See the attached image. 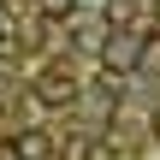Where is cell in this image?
I'll return each mask as SVG.
<instances>
[{
    "label": "cell",
    "mask_w": 160,
    "mask_h": 160,
    "mask_svg": "<svg viewBox=\"0 0 160 160\" xmlns=\"http://www.w3.org/2000/svg\"><path fill=\"white\" fill-rule=\"evenodd\" d=\"M142 48H148V36H137V30H107L101 65H107V71H137V65H142Z\"/></svg>",
    "instance_id": "6da1fadb"
},
{
    "label": "cell",
    "mask_w": 160,
    "mask_h": 160,
    "mask_svg": "<svg viewBox=\"0 0 160 160\" xmlns=\"http://www.w3.org/2000/svg\"><path fill=\"white\" fill-rule=\"evenodd\" d=\"M6 154H12V160H53V154H59V142H53L42 125H24V131H12Z\"/></svg>",
    "instance_id": "3957f363"
},
{
    "label": "cell",
    "mask_w": 160,
    "mask_h": 160,
    "mask_svg": "<svg viewBox=\"0 0 160 160\" xmlns=\"http://www.w3.org/2000/svg\"><path fill=\"white\" fill-rule=\"evenodd\" d=\"M59 160H101V148H95L89 131H71V137L59 142Z\"/></svg>",
    "instance_id": "277c9868"
},
{
    "label": "cell",
    "mask_w": 160,
    "mask_h": 160,
    "mask_svg": "<svg viewBox=\"0 0 160 160\" xmlns=\"http://www.w3.org/2000/svg\"><path fill=\"white\" fill-rule=\"evenodd\" d=\"M48 18H77V0H42Z\"/></svg>",
    "instance_id": "5b68a950"
},
{
    "label": "cell",
    "mask_w": 160,
    "mask_h": 160,
    "mask_svg": "<svg viewBox=\"0 0 160 160\" xmlns=\"http://www.w3.org/2000/svg\"><path fill=\"white\" fill-rule=\"evenodd\" d=\"M71 101H77V77H71L65 65H48V71L36 77V107L53 113V107H71Z\"/></svg>",
    "instance_id": "7a4b0ae2"
},
{
    "label": "cell",
    "mask_w": 160,
    "mask_h": 160,
    "mask_svg": "<svg viewBox=\"0 0 160 160\" xmlns=\"http://www.w3.org/2000/svg\"><path fill=\"white\" fill-rule=\"evenodd\" d=\"M148 131H154V142H160V113H154V119H148Z\"/></svg>",
    "instance_id": "8992f818"
},
{
    "label": "cell",
    "mask_w": 160,
    "mask_h": 160,
    "mask_svg": "<svg viewBox=\"0 0 160 160\" xmlns=\"http://www.w3.org/2000/svg\"><path fill=\"white\" fill-rule=\"evenodd\" d=\"M0 48H6V24H0Z\"/></svg>",
    "instance_id": "52a82bcc"
}]
</instances>
